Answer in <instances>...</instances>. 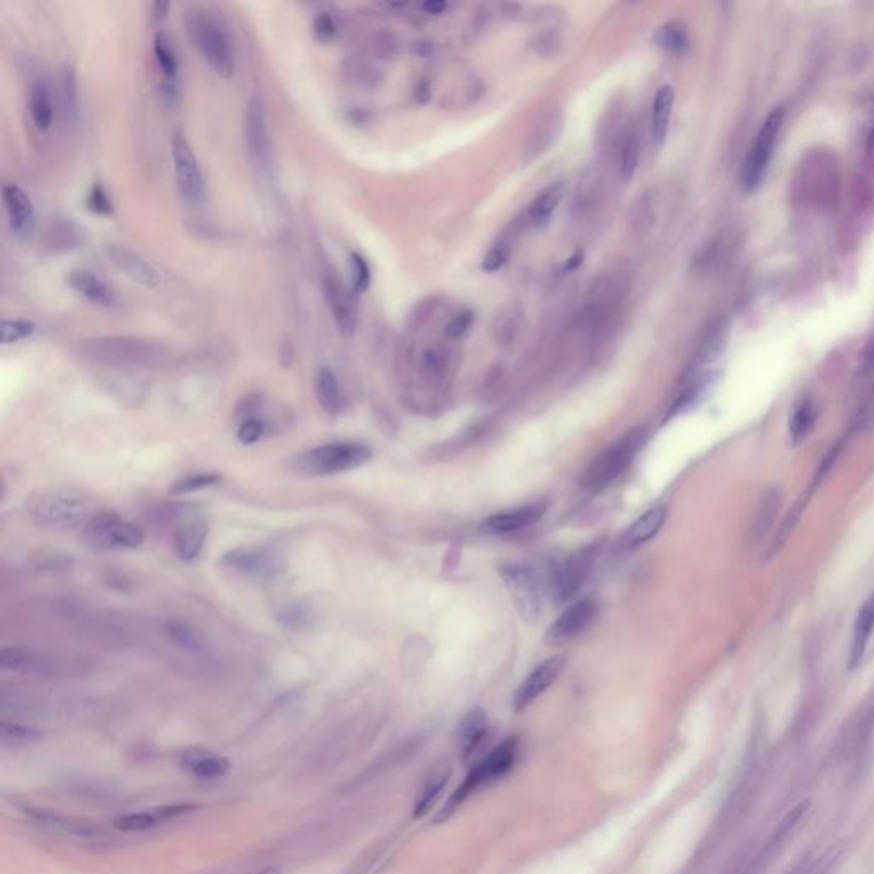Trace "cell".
I'll use <instances>...</instances> for the list:
<instances>
[{
	"instance_id": "obj_1",
	"label": "cell",
	"mask_w": 874,
	"mask_h": 874,
	"mask_svg": "<svg viewBox=\"0 0 874 874\" xmlns=\"http://www.w3.org/2000/svg\"><path fill=\"white\" fill-rule=\"evenodd\" d=\"M81 354L93 362L117 369L159 368L168 361V349L164 345L139 337L93 338L81 344Z\"/></svg>"
},
{
	"instance_id": "obj_2",
	"label": "cell",
	"mask_w": 874,
	"mask_h": 874,
	"mask_svg": "<svg viewBox=\"0 0 874 874\" xmlns=\"http://www.w3.org/2000/svg\"><path fill=\"white\" fill-rule=\"evenodd\" d=\"M103 509L91 497L77 490L57 489L35 492L26 501L31 521L52 528H84Z\"/></svg>"
},
{
	"instance_id": "obj_3",
	"label": "cell",
	"mask_w": 874,
	"mask_h": 874,
	"mask_svg": "<svg viewBox=\"0 0 874 874\" xmlns=\"http://www.w3.org/2000/svg\"><path fill=\"white\" fill-rule=\"evenodd\" d=\"M185 28L188 38L214 72L221 77L233 76V41L224 24L210 12L193 9L185 16Z\"/></svg>"
},
{
	"instance_id": "obj_4",
	"label": "cell",
	"mask_w": 874,
	"mask_h": 874,
	"mask_svg": "<svg viewBox=\"0 0 874 874\" xmlns=\"http://www.w3.org/2000/svg\"><path fill=\"white\" fill-rule=\"evenodd\" d=\"M646 441L647 431L644 427L630 429L627 434L617 439L610 448H606L589 465L588 470L584 473L583 480H581L583 489L596 494V492L605 490L608 485H612V482H615L620 477V473L629 467L632 460L636 458L637 453L644 448Z\"/></svg>"
},
{
	"instance_id": "obj_5",
	"label": "cell",
	"mask_w": 874,
	"mask_h": 874,
	"mask_svg": "<svg viewBox=\"0 0 874 874\" xmlns=\"http://www.w3.org/2000/svg\"><path fill=\"white\" fill-rule=\"evenodd\" d=\"M373 458V449L364 443L342 441L308 449L296 456L294 467L306 475H333L349 472L366 465Z\"/></svg>"
},
{
	"instance_id": "obj_6",
	"label": "cell",
	"mask_w": 874,
	"mask_h": 874,
	"mask_svg": "<svg viewBox=\"0 0 874 874\" xmlns=\"http://www.w3.org/2000/svg\"><path fill=\"white\" fill-rule=\"evenodd\" d=\"M499 574L521 618L526 622H535L545 606L547 581L533 567L525 564L502 566Z\"/></svg>"
},
{
	"instance_id": "obj_7",
	"label": "cell",
	"mask_w": 874,
	"mask_h": 874,
	"mask_svg": "<svg viewBox=\"0 0 874 874\" xmlns=\"http://www.w3.org/2000/svg\"><path fill=\"white\" fill-rule=\"evenodd\" d=\"M784 120H786V110L784 106H777L770 111L769 117L765 118L762 127L758 130L755 144L748 152L741 171V183L748 192H753L755 188L762 185L770 161L774 158L775 146L781 137Z\"/></svg>"
},
{
	"instance_id": "obj_8",
	"label": "cell",
	"mask_w": 874,
	"mask_h": 874,
	"mask_svg": "<svg viewBox=\"0 0 874 874\" xmlns=\"http://www.w3.org/2000/svg\"><path fill=\"white\" fill-rule=\"evenodd\" d=\"M82 537L96 550L137 548L144 542V531L134 523L118 518L117 514L101 511L82 528Z\"/></svg>"
},
{
	"instance_id": "obj_9",
	"label": "cell",
	"mask_w": 874,
	"mask_h": 874,
	"mask_svg": "<svg viewBox=\"0 0 874 874\" xmlns=\"http://www.w3.org/2000/svg\"><path fill=\"white\" fill-rule=\"evenodd\" d=\"M519 746L518 741L514 738L502 741L501 745H497L492 752L484 758L475 769L468 774L465 782L461 784L460 789L456 791L455 796L449 801L448 808H456L460 805L463 799L467 798L468 794L477 791L478 787L487 786L490 782L501 779L504 775L513 769L516 760H518Z\"/></svg>"
},
{
	"instance_id": "obj_10",
	"label": "cell",
	"mask_w": 874,
	"mask_h": 874,
	"mask_svg": "<svg viewBox=\"0 0 874 874\" xmlns=\"http://www.w3.org/2000/svg\"><path fill=\"white\" fill-rule=\"evenodd\" d=\"M171 159L175 169L176 183L180 188L181 197L188 204L197 205L204 200L205 181L200 169L199 159L195 156L187 137L181 132H175L171 137Z\"/></svg>"
},
{
	"instance_id": "obj_11",
	"label": "cell",
	"mask_w": 874,
	"mask_h": 874,
	"mask_svg": "<svg viewBox=\"0 0 874 874\" xmlns=\"http://www.w3.org/2000/svg\"><path fill=\"white\" fill-rule=\"evenodd\" d=\"M245 147L246 154H248L253 168L257 169L258 175L269 173L270 163H272V151H270L272 147H270L265 108L257 100L251 101L248 110H246Z\"/></svg>"
},
{
	"instance_id": "obj_12",
	"label": "cell",
	"mask_w": 874,
	"mask_h": 874,
	"mask_svg": "<svg viewBox=\"0 0 874 874\" xmlns=\"http://www.w3.org/2000/svg\"><path fill=\"white\" fill-rule=\"evenodd\" d=\"M596 615H598V601L595 598H581L574 601L560 613L559 617L555 618L554 624L548 627L545 642L548 646H562L572 641L574 637L588 629Z\"/></svg>"
},
{
	"instance_id": "obj_13",
	"label": "cell",
	"mask_w": 874,
	"mask_h": 874,
	"mask_svg": "<svg viewBox=\"0 0 874 874\" xmlns=\"http://www.w3.org/2000/svg\"><path fill=\"white\" fill-rule=\"evenodd\" d=\"M0 666L4 670L36 673V675H62L67 671L65 661L57 658L55 654L23 646L2 647Z\"/></svg>"
},
{
	"instance_id": "obj_14",
	"label": "cell",
	"mask_w": 874,
	"mask_h": 874,
	"mask_svg": "<svg viewBox=\"0 0 874 874\" xmlns=\"http://www.w3.org/2000/svg\"><path fill=\"white\" fill-rule=\"evenodd\" d=\"M593 569V552H579L569 559L560 562L550 574L547 583L550 589L560 601L567 600L576 595L583 588L584 581L588 579L589 572Z\"/></svg>"
},
{
	"instance_id": "obj_15",
	"label": "cell",
	"mask_w": 874,
	"mask_h": 874,
	"mask_svg": "<svg viewBox=\"0 0 874 874\" xmlns=\"http://www.w3.org/2000/svg\"><path fill=\"white\" fill-rule=\"evenodd\" d=\"M323 292L338 332L344 337H352L357 332V309L347 287L340 282L337 275H327L323 282Z\"/></svg>"
},
{
	"instance_id": "obj_16",
	"label": "cell",
	"mask_w": 874,
	"mask_h": 874,
	"mask_svg": "<svg viewBox=\"0 0 874 874\" xmlns=\"http://www.w3.org/2000/svg\"><path fill=\"white\" fill-rule=\"evenodd\" d=\"M564 666H566V658L559 654V656H552L547 661H543L542 665L531 671L514 695V709L523 711L530 706L531 702H535L559 678Z\"/></svg>"
},
{
	"instance_id": "obj_17",
	"label": "cell",
	"mask_w": 874,
	"mask_h": 874,
	"mask_svg": "<svg viewBox=\"0 0 874 874\" xmlns=\"http://www.w3.org/2000/svg\"><path fill=\"white\" fill-rule=\"evenodd\" d=\"M547 513V504L543 502H531L525 506L514 507L509 511L492 514L482 523V531L489 535H509L514 531L523 530L528 526L535 525Z\"/></svg>"
},
{
	"instance_id": "obj_18",
	"label": "cell",
	"mask_w": 874,
	"mask_h": 874,
	"mask_svg": "<svg viewBox=\"0 0 874 874\" xmlns=\"http://www.w3.org/2000/svg\"><path fill=\"white\" fill-rule=\"evenodd\" d=\"M2 202L6 207L12 233L21 236V238L30 236L36 224L35 207H33L30 195L18 185L7 183L2 188Z\"/></svg>"
},
{
	"instance_id": "obj_19",
	"label": "cell",
	"mask_w": 874,
	"mask_h": 874,
	"mask_svg": "<svg viewBox=\"0 0 874 874\" xmlns=\"http://www.w3.org/2000/svg\"><path fill=\"white\" fill-rule=\"evenodd\" d=\"M195 810V805H166L156 806L152 810L129 813V815L117 816L113 820V827L120 832H147L152 828L159 827L163 823L171 822L175 818L187 815Z\"/></svg>"
},
{
	"instance_id": "obj_20",
	"label": "cell",
	"mask_w": 874,
	"mask_h": 874,
	"mask_svg": "<svg viewBox=\"0 0 874 874\" xmlns=\"http://www.w3.org/2000/svg\"><path fill=\"white\" fill-rule=\"evenodd\" d=\"M108 258L123 275H127L135 284L158 289L161 286V275L158 270L147 262L146 258L140 257L139 253L125 248V246H111L108 248Z\"/></svg>"
},
{
	"instance_id": "obj_21",
	"label": "cell",
	"mask_w": 874,
	"mask_h": 874,
	"mask_svg": "<svg viewBox=\"0 0 874 874\" xmlns=\"http://www.w3.org/2000/svg\"><path fill=\"white\" fill-rule=\"evenodd\" d=\"M874 636V591L866 598L863 606L857 612L852 629L851 654L849 668L857 670L863 665L864 656L868 653L869 642Z\"/></svg>"
},
{
	"instance_id": "obj_22",
	"label": "cell",
	"mask_w": 874,
	"mask_h": 874,
	"mask_svg": "<svg viewBox=\"0 0 874 874\" xmlns=\"http://www.w3.org/2000/svg\"><path fill=\"white\" fill-rule=\"evenodd\" d=\"M222 560H224V564H228L236 571L255 577H270L279 571V564H277L274 555H270L265 550H258V548L233 550V552L224 555Z\"/></svg>"
},
{
	"instance_id": "obj_23",
	"label": "cell",
	"mask_w": 874,
	"mask_h": 874,
	"mask_svg": "<svg viewBox=\"0 0 874 874\" xmlns=\"http://www.w3.org/2000/svg\"><path fill=\"white\" fill-rule=\"evenodd\" d=\"M69 286L81 294L82 298L88 299L89 303L103 308L117 306V296L105 280L98 275L86 272V270H74L69 275Z\"/></svg>"
},
{
	"instance_id": "obj_24",
	"label": "cell",
	"mask_w": 874,
	"mask_h": 874,
	"mask_svg": "<svg viewBox=\"0 0 874 874\" xmlns=\"http://www.w3.org/2000/svg\"><path fill=\"white\" fill-rule=\"evenodd\" d=\"M181 767L200 781H216L229 774L231 762L219 753L190 752L181 758Z\"/></svg>"
},
{
	"instance_id": "obj_25",
	"label": "cell",
	"mask_w": 874,
	"mask_h": 874,
	"mask_svg": "<svg viewBox=\"0 0 874 874\" xmlns=\"http://www.w3.org/2000/svg\"><path fill=\"white\" fill-rule=\"evenodd\" d=\"M154 55L158 62L161 76H163V96L164 100L175 101L176 94V76H178V60H176L175 50L171 45V40L166 33H158L154 38Z\"/></svg>"
},
{
	"instance_id": "obj_26",
	"label": "cell",
	"mask_w": 874,
	"mask_h": 874,
	"mask_svg": "<svg viewBox=\"0 0 874 874\" xmlns=\"http://www.w3.org/2000/svg\"><path fill=\"white\" fill-rule=\"evenodd\" d=\"M666 516H668L666 506H656L646 511L629 526V530L625 531V545L639 547L642 543L649 542L651 538L658 535L659 530L665 525Z\"/></svg>"
},
{
	"instance_id": "obj_27",
	"label": "cell",
	"mask_w": 874,
	"mask_h": 874,
	"mask_svg": "<svg viewBox=\"0 0 874 874\" xmlns=\"http://www.w3.org/2000/svg\"><path fill=\"white\" fill-rule=\"evenodd\" d=\"M487 729L489 724L484 709L475 707L463 717L460 726V748L465 760L472 757L473 753L477 752L478 746L482 745V741L487 736Z\"/></svg>"
},
{
	"instance_id": "obj_28",
	"label": "cell",
	"mask_w": 874,
	"mask_h": 874,
	"mask_svg": "<svg viewBox=\"0 0 874 874\" xmlns=\"http://www.w3.org/2000/svg\"><path fill=\"white\" fill-rule=\"evenodd\" d=\"M207 531H209L207 523L202 519H192L187 525L181 526L180 530L176 531V555L185 562L197 559L204 548Z\"/></svg>"
},
{
	"instance_id": "obj_29",
	"label": "cell",
	"mask_w": 874,
	"mask_h": 874,
	"mask_svg": "<svg viewBox=\"0 0 874 874\" xmlns=\"http://www.w3.org/2000/svg\"><path fill=\"white\" fill-rule=\"evenodd\" d=\"M30 113L33 125L38 132H48L52 129L55 108H53L52 91L45 81H35L30 89Z\"/></svg>"
},
{
	"instance_id": "obj_30",
	"label": "cell",
	"mask_w": 874,
	"mask_h": 874,
	"mask_svg": "<svg viewBox=\"0 0 874 874\" xmlns=\"http://www.w3.org/2000/svg\"><path fill=\"white\" fill-rule=\"evenodd\" d=\"M57 101L65 123H74L79 115V93L77 77L72 67H62L57 76Z\"/></svg>"
},
{
	"instance_id": "obj_31",
	"label": "cell",
	"mask_w": 874,
	"mask_h": 874,
	"mask_svg": "<svg viewBox=\"0 0 874 874\" xmlns=\"http://www.w3.org/2000/svg\"><path fill=\"white\" fill-rule=\"evenodd\" d=\"M675 103V91L670 86H663L656 93L653 105V140L656 146L665 142L668 127H670L671 110Z\"/></svg>"
},
{
	"instance_id": "obj_32",
	"label": "cell",
	"mask_w": 874,
	"mask_h": 874,
	"mask_svg": "<svg viewBox=\"0 0 874 874\" xmlns=\"http://www.w3.org/2000/svg\"><path fill=\"white\" fill-rule=\"evenodd\" d=\"M451 770L448 767H437L432 770L431 775L427 777L424 786L420 789L419 796L415 799V816H424L427 811L431 810L432 805L436 803L437 798L443 793L444 787L448 784Z\"/></svg>"
},
{
	"instance_id": "obj_33",
	"label": "cell",
	"mask_w": 874,
	"mask_h": 874,
	"mask_svg": "<svg viewBox=\"0 0 874 874\" xmlns=\"http://www.w3.org/2000/svg\"><path fill=\"white\" fill-rule=\"evenodd\" d=\"M316 397L320 400L321 407L327 410L328 414H338L344 407V398L340 393L335 374L328 368H321L316 376Z\"/></svg>"
},
{
	"instance_id": "obj_34",
	"label": "cell",
	"mask_w": 874,
	"mask_h": 874,
	"mask_svg": "<svg viewBox=\"0 0 874 874\" xmlns=\"http://www.w3.org/2000/svg\"><path fill=\"white\" fill-rule=\"evenodd\" d=\"M816 422L815 403L810 398L799 402L789 417V437L794 444H799L810 434Z\"/></svg>"
},
{
	"instance_id": "obj_35",
	"label": "cell",
	"mask_w": 874,
	"mask_h": 874,
	"mask_svg": "<svg viewBox=\"0 0 874 874\" xmlns=\"http://www.w3.org/2000/svg\"><path fill=\"white\" fill-rule=\"evenodd\" d=\"M164 630H166V634H168L169 641L173 642L175 646L181 647V649H185V651L192 654L205 653L204 641H202L199 634H197L192 627H188L187 624L178 622V620H169L166 627H164Z\"/></svg>"
},
{
	"instance_id": "obj_36",
	"label": "cell",
	"mask_w": 874,
	"mask_h": 874,
	"mask_svg": "<svg viewBox=\"0 0 874 874\" xmlns=\"http://www.w3.org/2000/svg\"><path fill=\"white\" fill-rule=\"evenodd\" d=\"M810 808L811 803L806 799V801H801L799 805L794 806L793 810L787 811L784 818H782L779 825H777V828H775L774 834L770 837L767 849H769V851L770 849H777V847H779V845H781L789 835L793 834L799 823L805 820V816L808 815Z\"/></svg>"
},
{
	"instance_id": "obj_37",
	"label": "cell",
	"mask_w": 874,
	"mask_h": 874,
	"mask_svg": "<svg viewBox=\"0 0 874 874\" xmlns=\"http://www.w3.org/2000/svg\"><path fill=\"white\" fill-rule=\"evenodd\" d=\"M562 195H564V183H554L552 187L543 190L542 195H538V199L531 204L530 221L533 224L548 221V217L554 214L557 205L560 204Z\"/></svg>"
},
{
	"instance_id": "obj_38",
	"label": "cell",
	"mask_w": 874,
	"mask_h": 874,
	"mask_svg": "<svg viewBox=\"0 0 874 874\" xmlns=\"http://www.w3.org/2000/svg\"><path fill=\"white\" fill-rule=\"evenodd\" d=\"M40 729L24 726V724L2 723L0 724V743L4 748H21L41 740Z\"/></svg>"
},
{
	"instance_id": "obj_39",
	"label": "cell",
	"mask_w": 874,
	"mask_h": 874,
	"mask_svg": "<svg viewBox=\"0 0 874 874\" xmlns=\"http://www.w3.org/2000/svg\"><path fill=\"white\" fill-rule=\"evenodd\" d=\"M842 854V844L830 845L820 857H806L796 868L787 874H828Z\"/></svg>"
},
{
	"instance_id": "obj_40",
	"label": "cell",
	"mask_w": 874,
	"mask_h": 874,
	"mask_svg": "<svg viewBox=\"0 0 874 874\" xmlns=\"http://www.w3.org/2000/svg\"><path fill=\"white\" fill-rule=\"evenodd\" d=\"M639 159H641V140L636 132H629L625 135L624 144L620 149V159H618V168H620V175L624 180L629 181L634 176L637 166H639Z\"/></svg>"
},
{
	"instance_id": "obj_41",
	"label": "cell",
	"mask_w": 874,
	"mask_h": 874,
	"mask_svg": "<svg viewBox=\"0 0 874 874\" xmlns=\"http://www.w3.org/2000/svg\"><path fill=\"white\" fill-rule=\"evenodd\" d=\"M221 480V475H217V473H197V475L181 478V480L175 482V484L171 485L169 492L173 496H183V494H190V492H197V490L217 485Z\"/></svg>"
},
{
	"instance_id": "obj_42",
	"label": "cell",
	"mask_w": 874,
	"mask_h": 874,
	"mask_svg": "<svg viewBox=\"0 0 874 874\" xmlns=\"http://www.w3.org/2000/svg\"><path fill=\"white\" fill-rule=\"evenodd\" d=\"M36 332V325L30 320L9 318L2 323V344H18L21 340L30 338Z\"/></svg>"
},
{
	"instance_id": "obj_43",
	"label": "cell",
	"mask_w": 874,
	"mask_h": 874,
	"mask_svg": "<svg viewBox=\"0 0 874 874\" xmlns=\"http://www.w3.org/2000/svg\"><path fill=\"white\" fill-rule=\"evenodd\" d=\"M654 40H656L658 45L666 48V50H670V52H680L687 45V36L683 33L682 28L675 26V24L661 26Z\"/></svg>"
},
{
	"instance_id": "obj_44",
	"label": "cell",
	"mask_w": 874,
	"mask_h": 874,
	"mask_svg": "<svg viewBox=\"0 0 874 874\" xmlns=\"http://www.w3.org/2000/svg\"><path fill=\"white\" fill-rule=\"evenodd\" d=\"M279 622L289 629L303 630L311 625V613L301 605L284 606L279 613Z\"/></svg>"
},
{
	"instance_id": "obj_45",
	"label": "cell",
	"mask_w": 874,
	"mask_h": 874,
	"mask_svg": "<svg viewBox=\"0 0 874 874\" xmlns=\"http://www.w3.org/2000/svg\"><path fill=\"white\" fill-rule=\"evenodd\" d=\"M350 280L357 292L366 291L371 284V269L368 262L359 255L352 253L349 258Z\"/></svg>"
},
{
	"instance_id": "obj_46",
	"label": "cell",
	"mask_w": 874,
	"mask_h": 874,
	"mask_svg": "<svg viewBox=\"0 0 874 874\" xmlns=\"http://www.w3.org/2000/svg\"><path fill=\"white\" fill-rule=\"evenodd\" d=\"M86 205L96 216H111L113 214V202H111L110 195H108L106 188L101 183H96L91 188L88 199H86Z\"/></svg>"
},
{
	"instance_id": "obj_47",
	"label": "cell",
	"mask_w": 874,
	"mask_h": 874,
	"mask_svg": "<svg viewBox=\"0 0 874 874\" xmlns=\"http://www.w3.org/2000/svg\"><path fill=\"white\" fill-rule=\"evenodd\" d=\"M263 432H265V422L258 417H253V419L241 422L238 429V441L241 444L257 443L258 439L263 436Z\"/></svg>"
},
{
	"instance_id": "obj_48",
	"label": "cell",
	"mask_w": 874,
	"mask_h": 874,
	"mask_svg": "<svg viewBox=\"0 0 874 874\" xmlns=\"http://www.w3.org/2000/svg\"><path fill=\"white\" fill-rule=\"evenodd\" d=\"M313 35L316 36V40L332 41L337 35L335 19L327 12H320L313 21Z\"/></svg>"
},
{
	"instance_id": "obj_49",
	"label": "cell",
	"mask_w": 874,
	"mask_h": 874,
	"mask_svg": "<svg viewBox=\"0 0 874 874\" xmlns=\"http://www.w3.org/2000/svg\"><path fill=\"white\" fill-rule=\"evenodd\" d=\"M473 313L472 311H463L460 315H456L453 320L449 321L444 328V335L448 338H460L468 332V328L472 327Z\"/></svg>"
},
{
	"instance_id": "obj_50",
	"label": "cell",
	"mask_w": 874,
	"mask_h": 874,
	"mask_svg": "<svg viewBox=\"0 0 874 874\" xmlns=\"http://www.w3.org/2000/svg\"><path fill=\"white\" fill-rule=\"evenodd\" d=\"M507 260V248L504 245H496L492 250L485 255L484 263H482V269L485 272H496V270L501 269L502 265L506 263Z\"/></svg>"
},
{
	"instance_id": "obj_51",
	"label": "cell",
	"mask_w": 874,
	"mask_h": 874,
	"mask_svg": "<svg viewBox=\"0 0 874 874\" xmlns=\"http://www.w3.org/2000/svg\"><path fill=\"white\" fill-rule=\"evenodd\" d=\"M497 332L504 335V333H509V337H511V333L516 330V321H519V313H516L513 308L506 311V313H502V315L497 316Z\"/></svg>"
},
{
	"instance_id": "obj_52",
	"label": "cell",
	"mask_w": 874,
	"mask_h": 874,
	"mask_svg": "<svg viewBox=\"0 0 874 874\" xmlns=\"http://www.w3.org/2000/svg\"><path fill=\"white\" fill-rule=\"evenodd\" d=\"M861 371H863V374L873 373L874 371V338L869 340V344L864 349L863 359H861Z\"/></svg>"
},
{
	"instance_id": "obj_53",
	"label": "cell",
	"mask_w": 874,
	"mask_h": 874,
	"mask_svg": "<svg viewBox=\"0 0 874 874\" xmlns=\"http://www.w3.org/2000/svg\"><path fill=\"white\" fill-rule=\"evenodd\" d=\"M169 4L168 2H156L154 6H152V18L156 23H161L168 16Z\"/></svg>"
},
{
	"instance_id": "obj_54",
	"label": "cell",
	"mask_w": 874,
	"mask_h": 874,
	"mask_svg": "<svg viewBox=\"0 0 874 874\" xmlns=\"http://www.w3.org/2000/svg\"><path fill=\"white\" fill-rule=\"evenodd\" d=\"M422 9L429 12V14H441V12L448 9V4H446V2H426V4L422 6Z\"/></svg>"
},
{
	"instance_id": "obj_55",
	"label": "cell",
	"mask_w": 874,
	"mask_h": 874,
	"mask_svg": "<svg viewBox=\"0 0 874 874\" xmlns=\"http://www.w3.org/2000/svg\"><path fill=\"white\" fill-rule=\"evenodd\" d=\"M863 414V419H871V417H873L874 415V391L873 395H871V398H869V402L866 403V407H864Z\"/></svg>"
},
{
	"instance_id": "obj_56",
	"label": "cell",
	"mask_w": 874,
	"mask_h": 874,
	"mask_svg": "<svg viewBox=\"0 0 874 874\" xmlns=\"http://www.w3.org/2000/svg\"><path fill=\"white\" fill-rule=\"evenodd\" d=\"M581 262H583V255H581V253H577V255H574V257L567 260L566 269H576L577 265H581Z\"/></svg>"
},
{
	"instance_id": "obj_57",
	"label": "cell",
	"mask_w": 874,
	"mask_h": 874,
	"mask_svg": "<svg viewBox=\"0 0 874 874\" xmlns=\"http://www.w3.org/2000/svg\"><path fill=\"white\" fill-rule=\"evenodd\" d=\"M257 874H279V871H275V869H265V871H260Z\"/></svg>"
}]
</instances>
